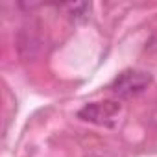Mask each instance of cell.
Here are the masks:
<instances>
[{"label":"cell","mask_w":157,"mask_h":157,"mask_svg":"<svg viewBox=\"0 0 157 157\" xmlns=\"http://www.w3.org/2000/svg\"><path fill=\"white\" fill-rule=\"evenodd\" d=\"M120 104L113 102V100H105V102H91L87 105H83L78 111V117L85 122H93L98 126H105L111 128L117 124L118 115H120Z\"/></svg>","instance_id":"cell-1"},{"label":"cell","mask_w":157,"mask_h":157,"mask_svg":"<svg viewBox=\"0 0 157 157\" xmlns=\"http://www.w3.org/2000/svg\"><path fill=\"white\" fill-rule=\"evenodd\" d=\"M150 83H151L150 72L129 68V70H124L122 74L117 76V80L111 85V91L118 98H131V96L140 94Z\"/></svg>","instance_id":"cell-2"}]
</instances>
